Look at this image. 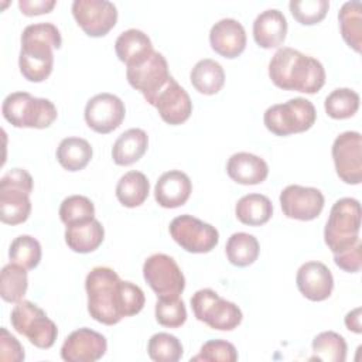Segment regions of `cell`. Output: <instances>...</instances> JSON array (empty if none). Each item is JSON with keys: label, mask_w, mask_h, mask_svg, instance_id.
<instances>
[{"label": "cell", "mask_w": 362, "mask_h": 362, "mask_svg": "<svg viewBox=\"0 0 362 362\" xmlns=\"http://www.w3.org/2000/svg\"><path fill=\"white\" fill-rule=\"evenodd\" d=\"M88 313L105 325H115L124 317L139 314L146 303L143 290L132 281H124L106 266L93 267L85 280Z\"/></svg>", "instance_id": "1"}, {"label": "cell", "mask_w": 362, "mask_h": 362, "mask_svg": "<svg viewBox=\"0 0 362 362\" xmlns=\"http://www.w3.org/2000/svg\"><path fill=\"white\" fill-rule=\"evenodd\" d=\"M269 76L272 82L283 90L303 93H317L325 83V69L322 64L298 49L279 48L269 62Z\"/></svg>", "instance_id": "2"}, {"label": "cell", "mask_w": 362, "mask_h": 362, "mask_svg": "<svg viewBox=\"0 0 362 362\" xmlns=\"http://www.w3.org/2000/svg\"><path fill=\"white\" fill-rule=\"evenodd\" d=\"M61 33L52 23L30 24L21 34L18 66L21 75L30 82L45 81L54 66V48H61Z\"/></svg>", "instance_id": "3"}, {"label": "cell", "mask_w": 362, "mask_h": 362, "mask_svg": "<svg viewBox=\"0 0 362 362\" xmlns=\"http://www.w3.org/2000/svg\"><path fill=\"white\" fill-rule=\"evenodd\" d=\"M3 117L14 127L45 129L57 116V107L49 99L35 98L28 92H13L7 95L1 105Z\"/></svg>", "instance_id": "4"}, {"label": "cell", "mask_w": 362, "mask_h": 362, "mask_svg": "<svg viewBox=\"0 0 362 362\" xmlns=\"http://www.w3.org/2000/svg\"><path fill=\"white\" fill-rule=\"evenodd\" d=\"M361 229V205L355 198L338 199L331 211L324 229V240L332 255L344 252L359 239Z\"/></svg>", "instance_id": "5"}, {"label": "cell", "mask_w": 362, "mask_h": 362, "mask_svg": "<svg viewBox=\"0 0 362 362\" xmlns=\"http://www.w3.org/2000/svg\"><path fill=\"white\" fill-rule=\"evenodd\" d=\"M33 177L23 168L7 171L0 180V219L6 225H20L31 214L30 194Z\"/></svg>", "instance_id": "6"}, {"label": "cell", "mask_w": 362, "mask_h": 362, "mask_svg": "<svg viewBox=\"0 0 362 362\" xmlns=\"http://www.w3.org/2000/svg\"><path fill=\"white\" fill-rule=\"evenodd\" d=\"M315 119V107L305 98H293L284 103L273 105L263 115L266 129L281 137L311 129Z\"/></svg>", "instance_id": "7"}, {"label": "cell", "mask_w": 362, "mask_h": 362, "mask_svg": "<svg viewBox=\"0 0 362 362\" xmlns=\"http://www.w3.org/2000/svg\"><path fill=\"white\" fill-rule=\"evenodd\" d=\"M10 322L18 334L24 335L34 346L40 349L51 348L58 337L55 322L47 317L42 308L28 300L16 303L14 308L11 310Z\"/></svg>", "instance_id": "8"}, {"label": "cell", "mask_w": 362, "mask_h": 362, "mask_svg": "<svg viewBox=\"0 0 362 362\" xmlns=\"http://www.w3.org/2000/svg\"><path fill=\"white\" fill-rule=\"evenodd\" d=\"M191 308L198 321L218 331L235 329L243 318L240 308L211 288H201L191 297Z\"/></svg>", "instance_id": "9"}, {"label": "cell", "mask_w": 362, "mask_h": 362, "mask_svg": "<svg viewBox=\"0 0 362 362\" xmlns=\"http://www.w3.org/2000/svg\"><path fill=\"white\" fill-rule=\"evenodd\" d=\"M168 230L175 243L189 253H208L219 242L215 226L188 214L174 218Z\"/></svg>", "instance_id": "10"}, {"label": "cell", "mask_w": 362, "mask_h": 362, "mask_svg": "<svg viewBox=\"0 0 362 362\" xmlns=\"http://www.w3.org/2000/svg\"><path fill=\"white\" fill-rule=\"evenodd\" d=\"M143 276L157 297H180L185 288V277L177 262L164 253L146 259Z\"/></svg>", "instance_id": "11"}, {"label": "cell", "mask_w": 362, "mask_h": 362, "mask_svg": "<svg viewBox=\"0 0 362 362\" xmlns=\"http://www.w3.org/2000/svg\"><path fill=\"white\" fill-rule=\"evenodd\" d=\"M126 78L130 86L139 90L153 106L157 95L171 79V75L168 72V64L164 55L154 51L143 64L127 68Z\"/></svg>", "instance_id": "12"}, {"label": "cell", "mask_w": 362, "mask_h": 362, "mask_svg": "<svg viewBox=\"0 0 362 362\" xmlns=\"http://www.w3.org/2000/svg\"><path fill=\"white\" fill-rule=\"evenodd\" d=\"M332 160L338 177L345 184L362 181V137L358 132H344L332 143Z\"/></svg>", "instance_id": "13"}, {"label": "cell", "mask_w": 362, "mask_h": 362, "mask_svg": "<svg viewBox=\"0 0 362 362\" xmlns=\"http://www.w3.org/2000/svg\"><path fill=\"white\" fill-rule=\"evenodd\" d=\"M72 14L89 37L106 35L117 21V8L107 0H75Z\"/></svg>", "instance_id": "14"}, {"label": "cell", "mask_w": 362, "mask_h": 362, "mask_svg": "<svg viewBox=\"0 0 362 362\" xmlns=\"http://www.w3.org/2000/svg\"><path fill=\"white\" fill-rule=\"evenodd\" d=\"M126 115L122 99L113 93H98L85 106V122L96 133L107 134L116 130Z\"/></svg>", "instance_id": "15"}, {"label": "cell", "mask_w": 362, "mask_h": 362, "mask_svg": "<svg viewBox=\"0 0 362 362\" xmlns=\"http://www.w3.org/2000/svg\"><path fill=\"white\" fill-rule=\"evenodd\" d=\"M283 214L290 219L313 221L324 208V195L314 187L287 185L280 194Z\"/></svg>", "instance_id": "16"}, {"label": "cell", "mask_w": 362, "mask_h": 362, "mask_svg": "<svg viewBox=\"0 0 362 362\" xmlns=\"http://www.w3.org/2000/svg\"><path fill=\"white\" fill-rule=\"evenodd\" d=\"M106 338L83 327L66 337L61 346V358L66 362H95L106 354Z\"/></svg>", "instance_id": "17"}, {"label": "cell", "mask_w": 362, "mask_h": 362, "mask_svg": "<svg viewBox=\"0 0 362 362\" xmlns=\"http://www.w3.org/2000/svg\"><path fill=\"white\" fill-rule=\"evenodd\" d=\"M153 106L157 109L160 117L173 126L187 122L192 113L189 95L173 76L157 95Z\"/></svg>", "instance_id": "18"}, {"label": "cell", "mask_w": 362, "mask_h": 362, "mask_svg": "<svg viewBox=\"0 0 362 362\" xmlns=\"http://www.w3.org/2000/svg\"><path fill=\"white\" fill-rule=\"evenodd\" d=\"M298 291L311 301L327 300L334 288L331 270L321 262H305L296 276Z\"/></svg>", "instance_id": "19"}, {"label": "cell", "mask_w": 362, "mask_h": 362, "mask_svg": "<svg viewBox=\"0 0 362 362\" xmlns=\"http://www.w3.org/2000/svg\"><path fill=\"white\" fill-rule=\"evenodd\" d=\"M212 49L223 58H238L246 47V33L243 25L235 18H222L209 31Z\"/></svg>", "instance_id": "20"}, {"label": "cell", "mask_w": 362, "mask_h": 362, "mask_svg": "<svg viewBox=\"0 0 362 362\" xmlns=\"http://www.w3.org/2000/svg\"><path fill=\"white\" fill-rule=\"evenodd\" d=\"M192 192L189 177L180 170H170L158 178L154 187V198L163 208H178L184 205Z\"/></svg>", "instance_id": "21"}, {"label": "cell", "mask_w": 362, "mask_h": 362, "mask_svg": "<svg viewBox=\"0 0 362 362\" xmlns=\"http://www.w3.org/2000/svg\"><path fill=\"white\" fill-rule=\"evenodd\" d=\"M287 35V20L277 8L262 11L253 21V38L264 49L281 45Z\"/></svg>", "instance_id": "22"}, {"label": "cell", "mask_w": 362, "mask_h": 362, "mask_svg": "<svg viewBox=\"0 0 362 362\" xmlns=\"http://www.w3.org/2000/svg\"><path fill=\"white\" fill-rule=\"evenodd\" d=\"M226 173L230 180L242 185H256L263 182L269 175L267 163L252 153L240 151L229 157Z\"/></svg>", "instance_id": "23"}, {"label": "cell", "mask_w": 362, "mask_h": 362, "mask_svg": "<svg viewBox=\"0 0 362 362\" xmlns=\"http://www.w3.org/2000/svg\"><path fill=\"white\" fill-rule=\"evenodd\" d=\"M115 51L119 61L126 64L127 68L143 64L154 52L148 35L136 28L126 30L116 38Z\"/></svg>", "instance_id": "24"}, {"label": "cell", "mask_w": 362, "mask_h": 362, "mask_svg": "<svg viewBox=\"0 0 362 362\" xmlns=\"http://www.w3.org/2000/svg\"><path fill=\"white\" fill-rule=\"evenodd\" d=\"M148 147V136L143 129L123 132L112 147V158L117 165H132L139 161Z\"/></svg>", "instance_id": "25"}, {"label": "cell", "mask_w": 362, "mask_h": 362, "mask_svg": "<svg viewBox=\"0 0 362 362\" xmlns=\"http://www.w3.org/2000/svg\"><path fill=\"white\" fill-rule=\"evenodd\" d=\"M105 239V229L98 219L82 223L68 225L65 229V242L76 253H90L96 250Z\"/></svg>", "instance_id": "26"}, {"label": "cell", "mask_w": 362, "mask_h": 362, "mask_svg": "<svg viewBox=\"0 0 362 362\" xmlns=\"http://www.w3.org/2000/svg\"><path fill=\"white\" fill-rule=\"evenodd\" d=\"M239 222L249 226H260L270 221L273 215L272 201L262 194L243 195L235 206Z\"/></svg>", "instance_id": "27"}, {"label": "cell", "mask_w": 362, "mask_h": 362, "mask_svg": "<svg viewBox=\"0 0 362 362\" xmlns=\"http://www.w3.org/2000/svg\"><path fill=\"white\" fill-rule=\"evenodd\" d=\"M192 86L202 95L218 93L225 83V71L219 62L211 58L198 61L191 69Z\"/></svg>", "instance_id": "28"}, {"label": "cell", "mask_w": 362, "mask_h": 362, "mask_svg": "<svg viewBox=\"0 0 362 362\" xmlns=\"http://www.w3.org/2000/svg\"><path fill=\"white\" fill-rule=\"evenodd\" d=\"M93 150L88 140L81 137H65L57 147V160L62 168L68 171L83 170L90 158Z\"/></svg>", "instance_id": "29"}, {"label": "cell", "mask_w": 362, "mask_h": 362, "mask_svg": "<svg viewBox=\"0 0 362 362\" xmlns=\"http://www.w3.org/2000/svg\"><path fill=\"white\" fill-rule=\"evenodd\" d=\"M150 182L140 171H129L116 185V198L126 208L140 206L148 197Z\"/></svg>", "instance_id": "30"}, {"label": "cell", "mask_w": 362, "mask_h": 362, "mask_svg": "<svg viewBox=\"0 0 362 362\" xmlns=\"http://www.w3.org/2000/svg\"><path fill=\"white\" fill-rule=\"evenodd\" d=\"M339 30L344 41L356 52L362 45V4L358 0L346 1L338 13Z\"/></svg>", "instance_id": "31"}, {"label": "cell", "mask_w": 362, "mask_h": 362, "mask_svg": "<svg viewBox=\"0 0 362 362\" xmlns=\"http://www.w3.org/2000/svg\"><path fill=\"white\" fill-rule=\"evenodd\" d=\"M226 257L238 267H246L253 264L259 257V242L257 239L246 232H236L230 235L226 242Z\"/></svg>", "instance_id": "32"}, {"label": "cell", "mask_w": 362, "mask_h": 362, "mask_svg": "<svg viewBox=\"0 0 362 362\" xmlns=\"http://www.w3.org/2000/svg\"><path fill=\"white\" fill-rule=\"evenodd\" d=\"M313 356L310 361H325V362H344L346 359V342L342 335L335 331H324L314 337Z\"/></svg>", "instance_id": "33"}, {"label": "cell", "mask_w": 362, "mask_h": 362, "mask_svg": "<svg viewBox=\"0 0 362 362\" xmlns=\"http://www.w3.org/2000/svg\"><path fill=\"white\" fill-rule=\"evenodd\" d=\"M28 288L27 269L10 262L1 269L0 296L7 303H18L23 300Z\"/></svg>", "instance_id": "34"}, {"label": "cell", "mask_w": 362, "mask_h": 362, "mask_svg": "<svg viewBox=\"0 0 362 362\" xmlns=\"http://www.w3.org/2000/svg\"><path fill=\"white\" fill-rule=\"evenodd\" d=\"M41 245L40 242L30 235L17 236L8 249L10 262L27 269L33 270L40 264L41 260Z\"/></svg>", "instance_id": "35"}, {"label": "cell", "mask_w": 362, "mask_h": 362, "mask_svg": "<svg viewBox=\"0 0 362 362\" xmlns=\"http://www.w3.org/2000/svg\"><path fill=\"white\" fill-rule=\"evenodd\" d=\"M325 112L332 119H349L359 109V95L349 88L334 89L324 102Z\"/></svg>", "instance_id": "36"}, {"label": "cell", "mask_w": 362, "mask_h": 362, "mask_svg": "<svg viewBox=\"0 0 362 362\" xmlns=\"http://www.w3.org/2000/svg\"><path fill=\"white\" fill-rule=\"evenodd\" d=\"M150 359L156 362H177L181 359L184 349L180 339L168 332L154 334L147 344Z\"/></svg>", "instance_id": "37"}, {"label": "cell", "mask_w": 362, "mask_h": 362, "mask_svg": "<svg viewBox=\"0 0 362 362\" xmlns=\"http://www.w3.org/2000/svg\"><path fill=\"white\" fill-rule=\"evenodd\" d=\"M59 218L66 226L92 221L95 218V205L88 197L71 195L61 202Z\"/></svg>", "instance_id": "38"}, {"label": "cell", "mask_w": 362, "mask_h": 362, "mask_svg": "<svg viewBox=\"0 0 362 362\" xmlns=\"http://www.w3.org/2000/svg\"><path fill=\"white\" fill-rule=\"evenodd\" d=\"M156 320L167 328H178L187 321V308L180 297H158Z\"/></svg>", "instance_id": "39"}, {"label": "cell", "mask_w": 362, "mask_h": 362, "mask_svg": "<svg viewBox=\"0 0 362 362\" xmlns=\"http://www.w3.org/2000/svg\"><path fill=\"white\" fill-rule=\"evenodd\" d=\"M293 17L303 25H313L324 20L329 8L328 0H291L288 3Z\"/></svg>", "instance_id": "40"}, {"label": "cell", "mask_w": 362, "mask_h": 362, "mask_svg": "<svg viewBox=\"0 0 362 362\" xmlns=\"http://www.w3.org/2000/svg\"><path fill=\"white\" fill-rule=\"evenodd\" d=\"M238 359V352L233 344L223 341V339H211L206 341L199 354L191 358L192 361H202V362H235Z\"/></svg>", "instance_id": "41"}, {"label": "cell", "mask_w": 362, "mask_h": 362, "mask_svg": "<svg viewBox=\"0 0 362 362\" xmlns=\"http://www.w3.org/2000/svg\"><path fill=\"white\" fill-rule=\"evenodd\" d=\"M24 348L20 341L11 335L6 328L0 329V359L4 362L24 361Z\"/></svg>", "instance_id": "42"}, {"label": "cell", "mask_w": 362, "mask_h": 362, "mask_svg": "<svg viewBox=\"0 0 362 362\" xmlns=\"http://www.w3.org/2000/svg\"><path fill=\"white\" fill-rule=\"evenodd\" d=\"M335 264L348 273H358L362 266V243L361 240L352 247L334 255Z\"/></svg>", "instance_id": "43"}, {"label": "cell", "mask_w": 362, "mask_h": 362, "mask_svg": "<svg viewBox=\"0 0 362 362\" xmlns=\"http://www.w3.org/2000/svg\"><path fill=\"white\" fill-rule=\"evenodd\" d=\"M55 0H20L18 8L24 16L33 17L49 13L55 7Z\"/></svg>", "instance_id": "44"}, {"label": "cell", "mask_w": 362, "mask_h": 362, "mask_svg": "<svg viewBox=\"0 0 362 362\" xmlns=\"http://www.w3.org/2000/svg\"><path fill=\"white\" fill-rule=\"evenodd\" d=\"M361 307H356L355 310L349 311L345 315V325L349 331L355 332V334H361L362 332V327H361Z\"/></svg>", "instance_id": "45"}]
</instances>
